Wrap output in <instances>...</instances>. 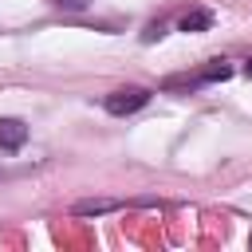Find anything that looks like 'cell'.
Wrapping results in <instances>:
<instances>
[{
  "mask_svg": "<svg viewBox=\"0 0 252 252\" xmlns=\"http://www.w3.org/2000/svg\"><path fill=\"white\" fill-rule=\"evenodd\" d=\"M150 102V91L146 87H118V91H110L106 94V110L110 114H118V118H126V114H134V110H142Z\"/></svg>",
  "mask_w": 252,
  "mask_h": 252,
  "instance_id": "1",
  "label": "cell"
},
{
  "mask_svg": "<svg viewBox=\"0 0 252 252\" xmlns=\"http://www.w3.org/2000/svg\"><path fill=\"white\" fill-rule=\"evenodd\" d=\"M24 142H28V126L20 118H0V150L16 154Z\"/></svg>",
  "mask_w": 252,
  "mask_h": 252,
  "instance_id": "2",
  "label": "cell"
},
{
  "mask_svg": "<svg viewBox=\"0 0 252 252\" xmlns=\"http://www.w3.org/2000/svg\"><path fill=\"white\" fill-rule=\"evenodd\" d=\"M122 209V201H110V197H91V201H75V217H98V213H114Z\"/></svg>",
  "mask_w": 252,
  "mask_h": 252,
  "instance_id": "3",
  "label": "cell"
},
{
  "mask_svg": "<svg viewBox=\"0 0 252 252\" xmlns=\"http://www.w3.org/2000/svg\"><path fill=\"white\" fill-rule=\"evenodd\" d=\"M177 28H181V32H209V28H213V12H209V8H189V12L177 20Z\"/></svg>",
  "mask_w": 252,
  "mask_h": 252,
  "instance_id": "4",
  "label": "cell"
},
{
  "mask_svg": "<svg viewBox=\"0 0 252 252\" xmlns=\"http://www.w3.org/2000/svg\"><path fill=\"white\" fill-rule=\"evenodd\" d=\"M197 75H201V83H220V79L232 75V63H228V59H209Z\"/></svg>",
  "mask_w": 252,
  "mask_h": 252,
  "instance_id": "5",
  "label": "cell"
},
{
  "mask_svg": "<svg viewBox=\"0 0 252 252\" xmlns=\"http://www.w3.org/2000/svg\"><path fill=\"white\" fill-rule=\"evenodd\" d=\"M161 35H165V20H154V24L142 32V39H146V43H154V39H161Z\"/></svg>",
  "mask_w": 252,
  "mask_h": 252,
  "instance_id": "6",
  "label": "cell"
},
{
  "mask_svg": "<svg viewBox=\"0 0 252 252\" xmlns=\"http://www.w3.org/2000/svg\"><path fill=\"white\" fill-rule=\"evenodd\" d=\"M55 4H59V8H67V12H83L91 0H55Z\"/></svg>",
  "mask_w": 252,
  "mask_h": 252,
  "instance_id": "7",
  "label": "cell"
},
{
  "mask_svg": "<svg viewBox=\"0 0 252 252\" xmlns=\"http://www.w3.org/2000/svg\"><path fill=\"white\" fill-rule=\"evenodd\" d=\"M244 71H248V79H252V59H248V63H244Z\"/></svg>",
  "mask_w": 252,
  "mask_h": 252,
  "instance_id": "8",
  "label": "cell"
},
{
  "mask_svg": "<svg viewBox=\"0 0 252 252\" xmlns=\"http://www.w3.org/2000/svg\"><path fill=\"white\" fill-rule=\"evenodd\" d=\"M248 244H252V236H248Z\"/></svg>",
  "mask_w": 252,
  "mask_h": 252,
  "instance_id": "9",
  "label": "cell"
}]
</instances>
